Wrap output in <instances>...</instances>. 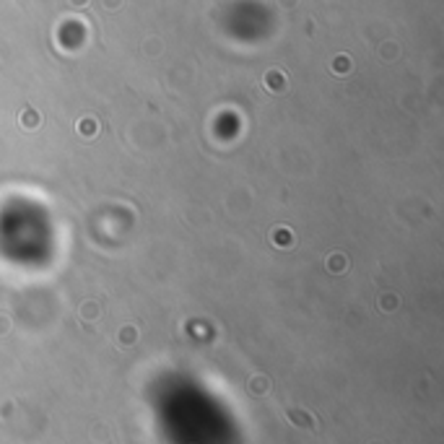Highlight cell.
<instances>
[{
  "label": "cell",
  "instance_id": "cell-2",
  "mask_svg": "<svg viewBox=\"0 0 444 444\" xmlns=\"http://www.w3.org/2000/svg\"><path fill=\"white\" fill-rule=\"evenodd\" d=\"M78 133H81V135H86V138L96 135V133H99V122L94 120V117H83V120L78 122Z\"/></svg>",
  "mask_w": 444,
  "mask_h": 444
},
{
  "label": "cell",
  "instance_id": "cell-3",
  "mask_svg": "<svg viewBox=\"0 0 444 444\" xmlns=\"http://www.w3.org/2000/svg\"><path fill=\"white\" fill-rule=\"evenodd\" d=\"M21 127H26V130L39 127V114H36L34 109H23V112H21Z\"/></svg>",
  "mask_w": 444,
  "mask_h": 444
},
{
  "label": "cell",
  "instance_id": "cell-7",
  "mask_svg": "<svg viewBox=\"0 0 444 444\" xmlns=\"http://www.w3.org/2000/svg\"><path fill=\"white\" fill-rule=\"evenodd\" d=\"M117 3H120V0H107V5H109V8H114Z\"/></svg>",
  "mask_w": 444,
  "mask_h": 444
},
{
  "label": "cell",
  "instance_id": "cell-1",
  "mask_svg": "<svg viewBox=\"0 0 444 444\" xmlns=\"http://www.w3.org/2000/svg\"><path fill=\"white\" fill-rule=\"evenodd\" d=\"M265 88L268 91H286V75L281 73V70H268L265 73Z\"/></svg>",
  "mask_w": 444,
  "mask_h": 444
},
{
  "label": "cell",
  "instance_id": "cell-5",
  "mask_svg": "<svg viewBox=\"0 0 444 444\" xmlns=\"http://www.w3.org/2000/svg\"><path fill=\"white\" fill-rule=\"evenodd\" d=\"M273 239L278 247H291V231L289 229H276L273 231Z\"/></svg>",
  "mask_w": 444,
  "mask_h": 444
},
{
  "label": "cell",
  "instance_id": "cell-6",
  "mask_svg": "<svg viewBox=\"0 0 444 444\" xmlns=\"http://www.w3.org/2000/svg\"><path fill=\"white\" fill-rule=\"evenodd\" d=\"M333 70H335V73H348V70H351V60H348L346 55H341V57L333 62Z\"/></svg>",
  "mask_w": 444,
  "mask_h": 444
},
{
  "label": "cell",
  "instance_id": "cell-4",
  "mask_svg": "<svg viewBox=\"0 0 444 444\" xmlns=\"http://www.w3.org/2000/svg\"><path fill=\"white\" fill-rule=\"evenodd\" d=\"M346 263H348L346 255H338V252L328 257V268H330V273H343V270H346Z\"/></svg>",
  "mask_w": 444,
  "mask_h": 444
}]
</instances>
